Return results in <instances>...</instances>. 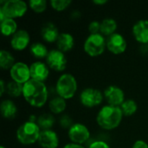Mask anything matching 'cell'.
Masks as SVG:
<instances>
[{"mask_svg":"<svg viewBox=\"0 0 148 148\" xmlns=\"http://www.w3.org/2000/svg\"><path fill=\"white\" fill-rule=\"evenodd\" d=\"M62 148H87L83 147L82 145H78V144H75V143H68L66 144Z\"/></svg>","mask_w":148,"mask_h":148,"instance_id":"d590c367","label":"cell"},{"mask_svg":"<svg viewBox=\"0 0 148 148\" xmlns=\"http://www.w3.org/2000/svg\"><path fill=\"white\" fill-rule=\"evenodd\" d=\"M75 37L69 32H61L56 42V49L63 53L71 51L75 47Z\"/></svg>","mask_w":148,"mask_h":148,"instance_id":"ac0fdd59","label":"cell"},{"mask_svg":"<svg viewBox=\"0 0 148 148\" xmlns=\"http://www.w3.org/2000/svg\"><path fill=\"white\" fill-rule=\"evenodd\" d=\"M1 33L3 36H12L18 30V24L15 19L5 18L3 21L0 22Z\"/></svg>","mask_w":148,"mask_h":148,"instance_id":"603a6c76","label":"cell"},{"mask_svg":"<svg viewBox=\"0 0 148 148\" xmlns=\"http://www.w3.org/2000/svg\"><path fill=\"white\" fill-rule=\"evenodd\" d=\"M0 148H6V147H5L4 146H1V147H0Z\"/></svg>","mask_w":148,"mask_h":148,"instance_id":"74e56055","label":"cell"},{"mask_svg":"<svg viewBox=\"0 0 148 148\" xmlns=\"http://www.w3.org/2000/svg\"><path fill=\"white\" fill-rule=\"evenodd\" d=\"M104 99L108 105L114 107H121V104L126 101V95L124 90L116 86L110 85L103 91Z\"/></svg>","mask_w":148,"mask_h":148,"instance_id":"8fae6325","label":"cell"},{"mask_svg":"<svg viewBox=\"0 0 148 148\" xmlns=\"http://www.w3.org/2000/svg\"><path fill=\"white\" fill-rule=\"evenodd\" d=\"M132 34L136 42L148 45V19H140L132 27Z\"/></svg>","mask_w":148,"mask_h":148,"instance_id":"9a60e30c","label":"cell"},{"mask_svg":"<svg viewBox=\"0 0 148 148\" xmlns=\"http://www.w3.org/2000/svg\"><path fill=\"white\" fill-rule=\"evenodd\" d=\"M0 113L3 118L6 120H13L17 115L18 108L11 99H4L0 104Z\"/></svg>","mask_w":148,"mask_h":148,"instance_id":"d6986e66","label":"cell"},{"mask_svg":"<svg viewBox=\"0 0 148 148\" xmlns=\"http://www.w3.org/2000/svg\"><path fill=\"white\" fill-rule=\"evenodd\" d=\"M60 32L57 26L52 22L45 23L41 29V36L42 39L47 43H56Z\"/></svg>","mask_w":148,"mask_h":148,"instance_id":"e0dca14e","label":"cell"},{"mask_svg":"<svg viewBox=\"0 0 148 148\" xmlns=\"http://www.w3.org/2000/svg\"><path fill=\"white\" fill-rule=\"evenodd\" d=\"M81 16H82V13L79 10H76L72 11L71 14H70V17L73 20H78Z\"/></svg>","mask_w":148,"mask_h":148,"instance_id":"e575fe53","label":"cell"},{"mask_svg":"<svg viewBox=\"0 0 148 148\" xmlns=\"http://www.w3.org/2000/svg\"><path fill=\"white\" fill-rule=\"evenodd\" d=\"M132 148H148V143L143 140H138L133 144Z\"/></svg>","mask_w":148,"mask_h":148,"instance_id":"d6a6232c","label":"cell"},{"mask_svg":"<svg viewBox=\"0 0 148 148\" xmlns=\"http://www.w3.org/2000/svg\"><path fill=\"white\" fill-rule=\"evenodd\" d=\"M77 90L78 82L72 74L63 73L58 77L55 87L56 95L68 101L75 97Z\"/></svg>","mask_w":148,"mask_h":148,"instance_id":"3957f363","label":"cell"},{"mask_svg":"<svg viewBox=\"0 0 148 148\" xmlns=\"http://www.w3.org/2000/svg\"><path fill=\"white\" fill-rule=\"evenodd\" d=\"M23 84H20L14 81H10L7 82L6 94L10 98H18L23 95Z\"/></svg>","mask_w":148,"mask_h":148,"instance_id":"4316f807","label":"cell"},{"mask_svg":"<svg viewBox=\"0 0 148 148\" xmlns=\"http://www.w3.org/2000/svg\"><path fill=\"white\" fill-rule=\"evenodd\" d=\"M29 5L23 0H3L0 1V11L6 18L16 19L23 17L28 11Z\"/></svg>","mask_w":148,"mask_h":148,"instance_id":"8992f818","label":"cell"},{"mask_svg":"<svg viewBox=\"0 0 148 148\" xmlns=\"http://www.w3.org/2000/svg\"><path fill=\"white\" fill-rule=\"evenodd\" d=\"M9 72L11 81L23 85L31 79L29 66L23 62H16Z\"/></svg>","mask_w":148,"mask_h":148,"instance_id":"30bf717a","label":"cell"},{"mask_svg":"<svg viewBox=\"0 0 148 148\" xmlns=\"http://www.w3.org/2000/svg\"><path fill=\"white\" fill-rule=\"evenodd\" d=\"M127 49V42L126 37L116 32L107 37V49L114 55H121Z\"/></svg>","mask_w":148,"mask_h":148,"instance_id":"7c38bea8","label":"cell"},{"mask_svg":"<svg viewBox=\"0 0 148 148\" xmlns=\"http://www.w3.org/2000/svg\"><path fill=\"white\" fill-rule=\"evenodd\" d=\"M49 49L48 47L41 42H33L30 46H29V53L30 55L38 59H46L47 56L49 55Z\"/></svg>","mask_w":148,"mask_h":148,"instance_id":"7402d4cb","label":"cell"},{"mask_svg":"<svg viewBox=\"0 0 148 148\" xmlns=\"http://www.w3.org/2000/svg\"><path fill=\"white\" fill-rule=\"evenodd\" d=\"M56 122V121L54 114H48V113L39 115L37 117V121H36V123L39 126V127L41 128V130L52 129V127H54Z\"/></svg>","mask_w":148,"mask_h":148,"instance_id":"d4e9b609","label":"cell"},{"mask_svg":"<svg viewBox=\"0 0 148 148\" xmlns=\"http://www.w3.org/2000/svg\"><path fill=\"white\" fill-rule=\"evenodd\" d=\"M124 116L129 117L135 114L138 111V103L133 99H126V101L120 107Z\"/></svg>","mask_w":148,"mask_h":148,"instance_id":"484cf974","label":"cell"},{"mask_svg":"<svg viewBox=\"0 0 148 148\" xmlns=\"http://www.w3.org/2000/svg\"><path fill=\"white\" fill-rule=\"evenodd\" d=\"M30 43V36L26 29H18L11 37L10 45L15 51L25 50Z\"/></svg>","mask_w":148,"mask_h":148,"instance_id":"4fadbf2b","label":"cell"},{"mask_svg":"<svg viewBox=\"0 0 148 148\" xmlns=\"http://www.w3.org/2000/svg\"><path fill=\"white\" fill-rule=\"evenodd\" d=\"M49 90L45 82H41L30 79L23 84V97L24 101L32 108H41L45 106L49 100Z\"/></svg>","mask_w":148,"mask_h":148,"instance_id":"6da1fadb","label":"cell"},{"mask_svg":"<svg viewBox=\"0 0 148 148\" xmlns=\"http://www.w3.org/2000/svg\"><path fill=\"white\" fill-rule=\"evenodd\" d=\"M45 62L49 68L56 72H63L68 66V59L65 53L58 49H50L45 59Z\"/></svg>","mask_w":148,"mask_h":148,"instance_id":"9c48e42d","label":"cell"},{"mask_svg":"<svg viewBox=\"0 0 148 148\" xmlns=\"http://www.w3.org/2000/svg\"><path fill=\"white\" fill-rule=\"evenodd\" d=\"M104 100L103 92L95 88H86L79 95V101L81 104L88 108H93L101 106Z\"/></svg>","mask_w":148,"mask_h":148,"instance_id":"52a82bcc","label":"cell"},{"mask_svg":"<svg viewBox=\"0 0 148 148\" xmlns=\"http://www.w3.org/2000/svg\"><path fill=\"white\" fill-rule=\"evenodd\" d=\"M58 122H59V125H60V127H61L62 128H63V129H68V130H69V129L72 127V125L75 123V122L73 121V119H72L69 115H68V114H62V115H61L60 118H59Z\"/></svg>","mask_w":148,"mask_h":148,"instance_id":"f546056e","label":"cell"},{"mask_svg":"<svg viewBox=\"0 0 148 148\" xmlns=\"http://www.w3.org/2000/svg\"><path fill=\"white\" fill-rule=\"evenodd\" d=\"M28 5L35 13H42L48 7V2L46 0H30L29 1Z\"/></svg>","mask_w":148,"mask_h":148,"instance_id":"83f0119b","label":"cell"},{"mask_svg":"<svg viewBox=\"0 0 148 148\" xmlns=\"http://www.w3.org/2000/svg\"><path fill=\"white\" fill-rule=\"evenodd\" d=\"M37 143L42 148H57L60 140L57 133L53 129L42 130Z\"/></svg>","mask_w":148,"mask_h":148,"instance_id":"2e32d148","label":"cell"},{"mask_svg":"<svg viewBox=\"0 0 148 148\" xmlns=\"http://www.w3.org/2000/svg\"><path fill=\"white\" fill-rule=\"evenodd\" d=\"M87 148H111L108 143L103 140H96L92 141Z\"/></svg>","mask_w":148,"mask_h":148,"instance_id":"1f68e13d","label":"cell"},{"mask_svg":"<svg viewBox=\"0 0 148 148\" xmlns=\"http://www.w3.org/2000/svg\"><path fill=\"white\" fill-rule=\"evenodd\" d=\"M123 114L120 107H114L108 104L102 106L96 114V123L103 130L112 131L121 125Z\"/></svg>","mask_w":148,"mask_h":148,"instance_id":"7a4b0ae2","label":"cell"},{"mask_svg":"<svg viewBox=\"0 0 148 148\" xmlns=\"http://www.w3.org/2000/svg\"><path fill=\"white\" fill-rule=\"evenodd\" d=\"M107 49V38L98 34H89L84 41L83 50L90 57H98Z\"/></svg>","mask_w":148,"mask_h":148,"instance_id":"5b68a950","label":"cell"},{"mask_svg":"<svg viewBox=\"0 0 148 148\" xmlns=\"http://www.w3.org/2000/svg\"><path fill=\"white\" fill-rule=\"evenodd\" d=\"M30 76L32 80L45 82L50 75V69L46 62L42 61H36L29 65Z\"/></svg>","mask_w":148,"mask_h":148,"instance_id":"5bb4252c","label":"cell"},{"mask_svg":"<svg viewBox=\"0 0 148 148\" xmlns=\"http://www.w3.org/2000/svg\"><path fill=\"white\" fill-rule=\"evenodd\" d=\"M48 107L50 111V114H56V115L62 114L66 110L67 101L63 98L58 95H55L49 100Z\"/></svg>","mask_w":148,"mask_h":148,"instance_id":"ffe728a7","label":"cell"},{"mask_svg":"<svg viewBox=\"0 0 148 148\" xmlns=\"http://www.w3.org/2000/svg\"><path fill=\"white\" fill-rule=\"evenodd\" d=\"M41 132L42 130L36 122L27 121L18 127L16 132V137L20 144L29 146L37 143Z\"/></svg>","mask_w":148,"mask_h":148,"instance_id":"277c9868","label":"cell"},{"mask_svg":"<svg viewBox=\"0 0 148 148\" xmlns=\"http://www.w3.org/2000/svg\"><path fill=\"white\" fill-rule=\"evenodd\" d=\"M72 3L71 0H51L49 4L56 11H63L67 10Z\"/></svg>","mask_w":148,"mask_h":148,"instance_id":"f1b7e54d","label":"cell"},{"mask_svg":"<svg viewBox=\"0 0 148 148\" xmlns=\"http://www.w3.org/2000/svg\"><path fill=\"white\" fill-rule=\"evenodd\" d=\"M16 59L14 56L6 49L0 50V68L3 70H9L16 63Z\"/></svg>","mask_w":148,"mask_h":148,"instance_id":"cb8c5ba5","label":"cell"},{"mask_svg":"<svg viewBox=\"0 0 148 148\" xmlns=\"http://www.w3.org/2000/svg\"><path fill=\"white\" fill-rule=\"evenodd\" d=\"M88 30L90 34L101 33V22L98 20H93L88 25Z\"/></svg>","mask_w":148,"mask_h":148,"instance_id":"4dcf8cb0","label":"cell"},{"mask_svg":"<svg viewBox=\"0 0 148 148\" xmlns=\"http://www.w3.org/2000/svg\"><path fill=\"white\" fill-rule=\"evenodd\" d=\"M90 135L88 127L81 122H75L68 130V138L70 142L78 145L86 144L89 140Z\"/></svg>","mask_w":148,"mask_h":148,"instance_id":"ba28073f","label":"cell"},{"mask_svg":"<svg viewBox=\"0 0 148 148\" xmlns=\"http://www.w3.org/2000/svg\"><path fill=\"white\" fill-rule=\"evenodd\" d=\"M93 3L95 4V5H104L106 3H108V0H94Z\"/></svg>","mask_w":148,"mask_h":148,"instance_id":"8d00e7d4","label":"cell"},{"mask_svg":"<svg viewBox=\"0 0 148 148\" xmlns=\"http://www.w3.org/2000/svg\"><path fill=\"white\" fill-rule=\"evenodd\" d=\"M6 87H7V83L4 82V80H1L0 81V95L3 96L4 95V93H6Z\"/></svg>","mask_w":148,"mask_h":148,"instance_id":"836d02e7","label":"cell"},{"mask_svg":"<svg viewBox=\"0 0 148 148\" xmlns=\"http://www.w3.org/2000/svg\"><path fill=\"white\" fill-rule=\"evenodd\" d=\"M118 29L117 21L113 17H107L101 22V34L105 37H108L116 33Z\"/></svg>","mask_w":148,"mask_h":148,"instance_id":"44dd1931","label":"cell"}]
</instances>
